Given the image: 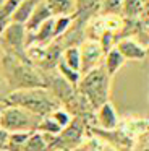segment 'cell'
Masks as SVG:
<instances>
[{
    "label": "cell",
    "mask_w": 149,
    "mask_h": 151,
    "mask_svg": "<svg viewBox=\"0 0 149 151\" xmlns=\"http://www.w3.org/2000/svg\"><path fill=\"white\" fill-rule=\"evenodd\" d=\"M55 151H62V150H55Z\"/></svg>",
    "instance_id": "obj_30"
},
{
    "label": "cell",
    "mask_w": 149,
    "mask_h": 151,
    "mask_svg": "<svg viewBox=\"0 0 149 151\" xmlns=\"http://www.w3.org/2000/svg\"><path fill=\"white\" fill-rule=\"evenodd\" d=\"M60 60L67 67H70L71 70H76V72L81 73V52H80V47H67V49H63Z\"/></svg>",
    "instance_id": "obj_17"
},
{
    "label": "cell",
    "mask_w": 149,
    "mask_h": 151,
    "mask_svg": "<svg viewBox=\"0 0 149 151\" xmlns=\"http://www.w3.org/2000/svg\"><path fill=\"white\" fill-rule=\"evenodd\" d=\"M89 130L96 137H99L102 141H109V145H112L113 148H117L120 151H131L133 148V140L123 130H117V128L102 130V128H97V127H89Z\"/></svg>",
    "instance_id": "obj_8"
},
{
    "label": "cell",
    "mask_w": 149,
    "mask_h": 151,
    "mask_svg": "<svg viewBox=\"0 0 149 151\" xmlns=\"http://www.w3.org/2000/svg\"><path fill=\"white\" fill-rule=\"evenodd\" d=\"M50 117L54 119V120L57 122V124L60 125L62 128L67 127V125L71 122V119H73V117H71V114H70V112H68L65 107H58V109H55V111L50 114Z\"/></svg>",
    "instance_id": "obj_25"
},
{
    "label": "cell",
    "mask_w": 149,
    "mask_h": 151,
    "mask_svg": "<svg viewBox=\"0 0 149 151\" xmlns=\"http://www.w3.org/2000/svg\"><path fill=\"white\" fill-rule=\"evenodd\" d=\"M2 109H3V104L0 102V114H2Z\"/></svg>",
    "instance_id": "obj_29"
},
{
    "label": "cell",
    "mask_w": 149,
    "mask_h": 151,
    "mask_svg": "<svg viewBox=\"0 0 149 151\" xmlns=\"http://www.w3.org/2000/svg\"><path fill=\"white\" fill-rule=\"evenodd\" d=\"M3 151H6V150H3Z\"/></svg>",
    "instance_id": "obj_31"
},
{
    "label": "cell",
    "mask_w": 149,
    "mask_h": 151,
    "mask_svg": "<svg viewBox=\"0 0 149 151\" xmlns=\"http://www.w3.org/2000/svg\"><path fill=\"white\" fill-rule=\"evenodd\" d=\"M3 4H6V0H0V7H2Z\"/></svg>",
    "instance_id": "obj_28"
},
{
    "label": "cell",
    "mask_w": 149,
    "mask_h": 151,
    "mask_svg": "<svg viewBox=\"0 0 149 151\" xmlns=\"http://www.w3.org/2000/svg\"><path fill=\"white\" fill-rule=\"evenodd\" d=\"M0 50L15 55L18 59L28 60L26 55V28L24 24L10 23L0 33Z\"/></svg>",
    "instance_id": "obj_6"
},
{
    "label": "cell",
    "mask_w": 149,
    "mask_h": 151,
    "mask_svg": "<svg viewBox=\"0 0 149 151\" xmlns=\"http://www.w3.org/2000/svg\"><path fill=\"white\" fill-rule=\"evenodd\" d=\"M74 151H113V150L109 148L105 143H102V140L97 137V138H91L87 141H83Z\"/></svg>",
    "instance_id": "obj_22"
},
{
    "label": "cell",
    "mask_w": 149,
    "mask_h": 151,
    "mask_svg": "<svg viewBox=\"0 0 149 151\" xmlns=\"http://www.w3.org/2000/svg\"><path fill=\"white\" fill-rule=\"evenodd\" d=\"M37 132L45 133V135H58L62 132V127L50 117V115H45V117H42L41 120H39Z\"/></svg>",
    "instance_id": "obj_20"
},
{
    "label": "cell",
    "mask_w": 149,
    "mask_h": 151,
    "mask_svg": "<svg viewBox=\"0 0 149 151\" xmlns=\"http://www.w3.org/2000/svg\"><path fill=\"white\" fill-rule=\"evenodd\" d=\"M0 102L5 106H18L39 117L50 115L55 109L62 107L60 101L45 88H31V89H16L5 94Z\"/></svg>",
    "instance_id": "obj_2"
},
{
    "label": "cell",
    "mask_w": 149,
    "mask_h": 151,
    "mask_svg": "<svg viewBox=\"0 0 149 151\" xmlns=\"http://www.w3.org/2000/svg\"><path fill=\"white\" fill-rule=\"evenodd\" d=\"M122 12L128 20H136V18L144 12L143 0H125V2H123Z\"/></svg>",
    "instance_id": "obj_19"
},
{
    "label": "cell",
    "mask_w": 149,
    "mask_h": 151,
    "mask_svg": "<svg viewBox=\"0 0 149 151\" xmlns=\"http://www.w3.org/2000/svg\"><path fill=\"white\" fill-rule=\"evenodd\" d=\"M125 62L126 60L123 59V55L117 50V47H112V49H110L109 52H105V55H104L102 65H104V68H105V72L109 73L110 78H113V76L120 72V68L125 65Z\"/></svg>",
    "instance_id": "obj_13"
},
{
    "label": "cell",
    "mask_w": 149,
    "mask_h": 151,
    "mask_svg": "<svg viewBox=\"0 0 149 151\" xmlns=\"http://www.w3.org/2000/svg\"><path fill=\"white\" fill-rule=\"evenodd\" d=\"M41 0H19L18 7H16L15 13H13L11 23H18V24H26V21L29 20L32 10L36 8V5Z\"/></svg>",
    "instance_id": "obj_15"
},
{
    "label": "cell",
    "mask_w": 149,
    "mask_h": 151,
    "mask_svg": "<svg viewBox=\"0 0 149 151\" xmlns=\"http://www.w3.org/2000/svg\"><path fill=\"white\" fill-rule=\"evenodd\" d=\"M115 47L125 60H143L148 54L146 47H143L138 41L131 37H122L120 41H117Z\"/></svg>",
    "instance_id": "obj_11"
},
{
    "label": "cell",
    "mask_w": 149,
    "mask_h": 151,
    "mask_svg": "<svg viewBox=\"0 0 149 151\" xmlns=\"http://www.w3.org/2000/svg\"><path fill=\"white\" fill-rule=\"evenodd\" d=\"M18 4H19V0H6V4H3L0 7V33L11 23L13 13H15Z\"/></svg>",
    "instance_id": "obj_18"
},
{
    "label": "cell",
    "mask_w": 149,
    "mask_h": 151,
    "mask_svg": "<svg viewBox=\"0 0 149 151\" xmlns=\"http://www.w3.org/2000/svg\"><path fill=\"white\" fill-rule=\"evenodd\" d=\"M6 141H8V132L0 127V151H3L6 148Z\"/></svg>",
    "instance_id": "obj_26"
},
{
    "label": "cell",
    "mask_w": 149,
    "mask_h": 151,
    "mask_svg": "<svg viewBox=\"0 0 149 151\" xmlns=\"http://www.w3.org/2000/svg\"><path fill=\"white\" fill-rule=\"evenodd\" d=\"M110 80L112 78L105 72L104 65H99L97 68L81 75L76 88L89 101V104L97 109L104 102L110 101Z\"/></svg>",
    "instance_id": "obj_3"
},
{
    "label": "cell",
    "mask_w": 149,
    "mask_h": 151,
    "mask_svg": "<svg viewBox=\"0 0 149 151\" xmlns=\"http://www.w3.org/2000/svg\"><path fill=\"white\" fill-rule=\"evenodd\" d=\"M57 72L60 73L67 81H70L73 86H78V83H80V80H81V73L76 72V70H71L70 67H67L62 60L58 62V65H57Z\"/></svg>",
    "instance_id": "obj_23"
},
{
    "label": "cell",
    "mask_w": 149,
    "mask_h": 151,
    "mask_svg": "<svg viewBox=\"0 0 149 151\" xmlns=\"http://www.w3.org/2000/svg\"><path fill=\"white\" fill-rule=\"evenodd\" d=\"M73 15L71 17H55L54 18V36L55 39L62 37L73 24Z\"/></svg>",
    "instance_id": "obj_21"
},
{
    "label": "cell",
    "mask_w": 149,
    "mask_h": 151,
    "mask_svg": "<svg viewBox=\"0 0 149 151\" xmlns=\"http://www.w3.org/2000/svg\"><path fill=\"white\" fill-rule=\"evenodd\" d=\"M0 73L10 91L44 88V76L37 67L29 60L18 59L3 50L0 52Z\"/></svg>",
    "instance_id": "obj_1"
},
{
    "label": "cell",
    "mask_w": 149,
    "mask_h": 151,
    "mask_svg": "<svg viewBox=\"0 0 149 151\" xmlns=\"http://www.w3.org/2000/svg\"><path fill=\"white\" fill-rule=\"evenodd\" d=\"M8 93H10V89H8V86H6L5 80H3L2 73H0V99H2L5 94H8Z\"/></svg>",
    "instance_id": "obj_27"
},
{
    "label": "cell",
    "mask_w": 149,
    "mask_h": 151,
    "mask_svg": "<svg viewBox=\"0 0 149 151\" xmlns=\"http://www.w3.org/2000/svg\"><path fill=\"white\" fill-rule=\"evenodd\" d=\"M125 0H100V13L102 15H118L123 8Z\"/></svg>",
    "instance_id": "obj_24"
},
{
    "label": "cell",
    "mask_w": 149,
    "mask_h": 151,
    "mask_svg": "<svg viewBox=\"0 0 149 151\" xmlns=\"http://www.w3.org/2000/svg\"><path fill=\"white\" fill-rule=\"evenodd\" d=\"M100 10V0H74V15L73 18L81 24L97 17Z\"/></svg>",
    "instance_id": "obj_10"
},
{
    "label": "cell",
    "mask_w": 149,
    "mask_h": 151,
    "mask_svg": "<svg viewBox=\"0 0 149 151\" xmlns=\"http://www.w3.org/2000/svg\"><path fill=\"white\" fill-rule=\"evenodd\" d=\"M50 18H54V17H52V13L49 12L47 5H45V0H41V2L36 5V8L32 10L29 20L26 21V24H24L26 33H34L41 24H44L45 21L50 20Z\"/></svg>",
    "instance_id": "obj_12"
},
{
    "label": "cell",
    "mask_w": 149,
    "mask_h": 151,
    "mask_svg": "<svg viewBox=\"0 0 149 151\" xmlns=\"http://www.w3.org/2000/svg\"><path fill=\"white\" fill-rule=\"evenodd\" d=\"M94 127H99L102 130H113L118 127V115L110 101L104 102L102 106L96 109V115H94Z\"/></svg>",
    "instance_id": "obj_9"
},
{
    "label": "cell",
    "mask_w": 149,
    "mask_h": 151,
    "mask_svg": "<svg viewBox=\"0 0 149 151\" xmlns=\"http://www.w3.org/2000/svg\"><path fill=\"white\" fill-rule=\"evenodd\" d=\"M52 17H71L74 15V0H45Z\"/></svg>",
    "instance_id": "obj_14"
},
{
    "label": "cell",
    "mask_w": 149,
    "mask_h": 151,
    "mask_svg": "<svg viewBox=\"0 0 149 151\" xmlns=\"http://www.w3.org/2000/svg\"><path fill=\"white\" fill-rule=\"evenodd\" d=\"M19 151H49V145H47L44 133H41L37 130L32 132Z\"/></svg>",
    "instance_id": "obj_16"
},
{
    "label": "cell",
    "mask_w": 149,
    "mask_h": 151,
    "mask_svg": "<svg viewBox=\"0 0 149 151\" xmlns=\"http://www.w3.org/2000/svg\"><path fill=\"white\" fill-rule=\"evenodd\" d=\"M80 52H81V75L102 65L105 52H104L99 41L86 39L80 46Z\"/></svg>",
    "instance_id": "obj_7"
},
{
    "label": "cell",
    "mask_w": 149,
    "mask_h": 151,
    "mask_svg": "<svg viewBox=\"0 0 149 151\" xmlns=\"http://www.w3.org/2000/svg\"><path fill=\"white\" fill-rule=\"evenodd\" d=\"M42 117L32 114L18 106H5L3 104L2 114H0V127L8 133L15 132H36L39 120Z\"/></svg>",
    "instance_id": "obj_5"
},
{
    "label": "cell",
    "mask_w": 149,
    "mask_h": 151,
    "mask_svg": "<svg viewBox=\"0 0 149 151\" xmlns=\"http://www.w3.org/2000/svg\"><path fill=\"white\" fill-rule=\"evenodd\" d=\"M89 128L86 120L73 117L71 122L58 135H45V140L49 145V151L62 150V151H74L84 141V133Z\"/></svg>",
    "instance_id": "obj_4"
}]
</instances>
